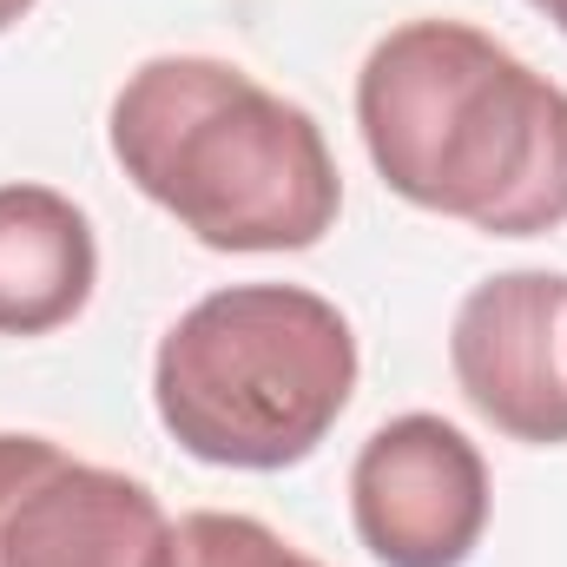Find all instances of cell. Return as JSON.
Returning a JSON list of instances; mask_svg holds the SVG:
<instances>
[{
    "mask_svg": "<svg viewBox=\"0 0 567 567\" xmlns=\"http://www.w3.org/2000/svg\"><path fill=\"white\" fill-rule=\"evenodd\" d=\"M377 178L488 238L567 225V86L468 20H403L357 73Z\"/></svg>",
    "mask_w": 567,
    "mask_h": 567,
    "instance_id": "obj_1",
    "label": "cell"
},
{
    "mask_svg": "<svg viewBox=\"0 0 567 567\" xmlns=\"http://www.w3.org/2000/svg\"><path fill=\"white\" fill-rule=\"evenodd\" d=\"M106 140L205 251H310L343 212L323 126L212 53H158L126 73Z\"/></svg>",
    "mask_w": 567,
    "mask_h": 567,
    "instance_id": "obj_2",
    "label": "cell"
},
{
    "mask_svg": "<svg viewBox=\"0 0 567 567\" xmlns=\"http://www.w3.org/2000/svg\"><path fill=\"white\" fill-rule=\"evenodd\" d=\"M357 396L350 317L303 284L198 297L152 357L165 435L212 468H297Z\"/></svg>",
    "mask_w": 567,
    "mask_h": 567,
    "instance_id": "obj_3",
    "label": "cell"
},
{
    "mask_svg": "<svg viewBox=\"0 0 567 567\" xmlns=\"http://www.w3.org/2000/svg\"><path fill=\"white\" fill-rule=\"evenodd\" d=\"M172 522L140 475L0 429V567H158Z\"/></svg>",
    "mask_w": 567,
    "mask_h": 567,
    "instance_id": "obj_4",
    "label": "cell"
},
{
    "mask_svg": "<svg viewBox=\"0 0 567 567\" xmlns=\"http://www.w3.org/2000/svg\"><path fill=\"white\" fill-rule=\"evenodd\" d=\"M350 515L383 567H462L488 528V462L429 410L396 416L357 449Z\"/></svg>",
    "mask_w": 567,
    "mask_h": 567,
    "instance_id": "obj_5",
    "label": "cell"
},
{
    "mask_svg": "<svg viewBox=\"0 0 567 567\" xmlns=\"http://www.w3.org/2000/svg\"><path fill=\"white\" fill-rule=\"evenodd\" d=\"M449 370L482 423L508 442H567V278L502 271L475 284L449 323Z\"/></svg>",
    "mask_w": 567,
    "mask_h": 567,
    "instance_id": "obj_6",
    "label": "cell"
},
{
    "mask_svg": "<svg viewBox=\"0 0 567 567\" xmlns=\"http://www.w3.org/2000/svg\"><path fill=\"white\" fill-rule=\"evenodd\" d=\"M100 284L93 218L53 185H0V337H47Z\"/></svg>",
    "mask_w": 567,
    "mask_h": 567,
    "instance_id": "obj_7",
    "label": "cell"
},
{
    "mask_svg": "<svg viewBox=\"0 0 567 567\" xmlns=\"http://www.w3.org/2000/svg\"><path fill=\"white\" fill-rule=\"evenodd\" d=\"M158 567H323V561L290 548L278 528H265L258 515L198 508V515L172 522V542H165V561Z\"/></svg>",
    "mask_w": 567,
    "mask_h": 567,
    "instance_id": "obj_8",
    "label": "cell"
},
{
    "mask_svg": "<svg viewBox=\"0 0 567 567\" xmlns=\"http://www.w3.org/2000/svg\"><path fill=\"white\" fill-rule=\"evenodd\" d=\"M27 13H33V0H0V33H7L13 20H27Z\"/></svg>",
    "mask_w": 567,
    "mask_h": 567,
    "instance_id": "obj_9",
    "label": "cell"
},
{
    "mask_svg": "<svg viewBox=\"0 0 567 567\" xmlns=\"http://www.w3.org/2000/svg\"><path fill=\"white\" fill-rule=\"evenodd\" d=\"M535 7H542V13H548V20L567 33V0H535Z\"/></svg>",
    "mask_w": 567,
    "mask_h": 567,
    "instance_id": "obj_10",
    "label": "cell"
}]
</instances>
